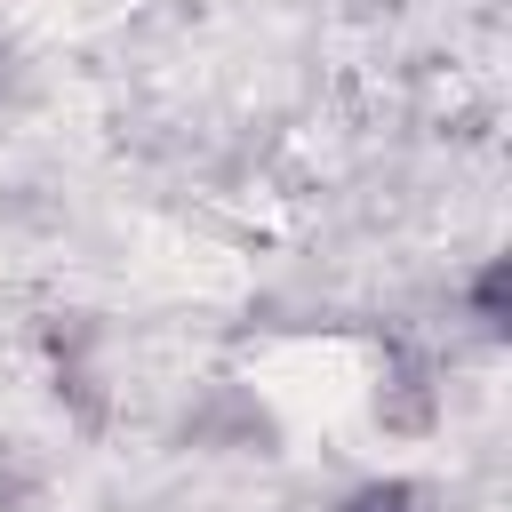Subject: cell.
<instances>
[{"label":"cell","mask_w":512,"mask_h":512,"mask_svg":"<svg viewBox=\"0 0 512 512\" xmlns=\"http://www.w3.org/2000/svg\"><path fill=\"white\" fill-rule=\"evenodd\" d=\"M336 512H440V496H432L424 480H408V472H376V480L344 488Z\"/></svg>","instance_id":"cell-1"}]
</instances>
